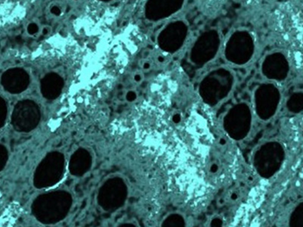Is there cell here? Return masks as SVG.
Segmentation results:
<instances>
[{
  "label": "cell",
  "instance_id": "3957f363",
  "mask_svg": "<svg viewBox=\"0 0 303 227\" xmlns=\"http://www.w3.org/2000/svg\"><path fill=\"white\" fill-rule=\"evenodd\" d=\"M149 55H150V51L145 50L143 52V57L144 58H147L149 56Z\"/></svg>",
  "mask_w": 303,
  "mask_h": 227
},
{
  "label": "cell",
  "instance_id": "5b68a950",
  "mask_svg": "<svg viewBox=\"0 0 303 227\" xmlns=\"http://www.w3.org/2000/svg\"><path fill=\"white\" fill-rule=\"evenodd\" d=\"M134 79H135L136 81L139 82V81H140L142 79V77H141V76L139 74H136L135 77H134Z\"/></svg>",
  "mask_w": 303,
  "mask_h": 227
},
{
  "label": "cell",
  "instance_id": "7a4b0ae2",
  "mask_svg": "<svg viewBox=\"0 0 303 227\" xmlns=\"http://www.w3.org/2000/svg\"><path fill=\"white\" fill-rule=\"evenodd\" d=\"M51 32H52V28L49 26H44L41 30V33L44 36H47L50 34Z\"/></svg>",
  "mask_w": 303,
  "mask_h": 227
},
{
  "label": "cell",
  "instance_id": "277c9868",
  "mask_svg": "<svg viewBox=\"0 0 303 227\" xmlns=\"http://www.w3.org/2000/svg\"><path fill=\"white\" fill-rule=\"evenodd\" d=\"M150 67H151L150 64H149V62H145V63L143 64V67L144 69H146V70H148V69H149L150 68Z\"/></svg>",
  "mask_w": 303,
  "mask_h": 227
},
{
  "label": "cell",
  "instance_id": "6da1fadb",
  "mask_svg": "<svg viewBox=\"0 0 303 227\" xmlns=\"http://www.w3.org/2000/svg\"><path fill=\"white\" fill-rule=\"evenodd\" d=\"M40 31V27H39L38 23L35 21H32L28 24V27H27V32L30 36H34L37 35Z\"/></svg>",
  "mask_w": 303,
  "mask_h": 227
}]
</instances>
